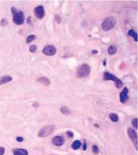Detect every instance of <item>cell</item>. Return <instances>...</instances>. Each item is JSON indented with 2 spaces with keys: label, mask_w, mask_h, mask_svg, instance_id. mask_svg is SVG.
I'll list each match as a JSON object with an SVG mask.
<instances>
[{
  "label": "cell",
  "mask_w": 138,
  "mask_h": 155,
  "mask_svg": "<svg viewBox=\"0 0 138 155\" xmlns=\"http://www.w3.org/2000/svg\"><path fill=\"white\" fill-rule=\"evenodd\" d=\"M11 12L13 15V21L16 25H22L24 23L25 17L22 11L17 9L13 6L11 8Z\"/></svg>",
  "instance_id": "obj_1"
},
{
  "label": "cell",
  "mask_w": 138,
  "mask_h": 155,
  "mask_svg": "<svg viewBox=\"0 0 138 155\" xmlns=\"http://www.w3.org/2000/svg\"><path fill=\"white\" fill-rule=\"evenodd\" d=\"M91 72V68L89 64H83L79 66L76 71V76L78 78L88 77Z\"/></svg>",
  "instance_id": "obj_2"
},
{
  "label": "cell",
  "mask_w": 138,
  "mask_h": 155,
  "mask_svg": "<svg viewBox=\"0 0 138 155\" xmlns=\"http://www.w3.org/2000/svg\"><path fill=\"white\" fill-rule=\"evenodd\" d=\"M117 21L115 17L110 16L106 18L102 21L101 28L104 31H109L115 27Z\"/></svg>",
  "instance_id": "obj_3"
},
{
  "label": "cell",
  "mask_w": 138,
  "mask_h": 155,
  "mask_svg": "<svg viewBox=\"0 0 138 155\" xmlns=\"http://www.w3.org/2000/svg\"><path fill=\"white\" fill-rule=\"evenodd\" d=\"M103 79L105 80H111L115 83L117 88L119 89L123 86V82L122 80L112 74L106 72L103 73Z\"/></svg>",
  "instance_id": "obj_4"
},
{
  "label": "cell",
  "mask_w": 138,
  "mask_h": 155,
  "mask_svg": "<svg viewBox=\"0 0 138 155\" xmlns=\"http://www.w3.org/2000/svg\"><path fill=\"white\" fill-rule=\"evenodd\" d=\"M54 125H47L40 129L38 133V136L40 138H44L49 136L54 132Z\"/></svg>",
  "instance_id": "obj_5"
},
{
  "label": "cell",
  "mask_w": 138,
  "mask_h": 155,
  "mask_svg": "<svg viewBox=\"0 0 138 155\" xmlns=\"http://www.w3.org/2000/svg\"><path fill=\"white\" fill-rule=\"evenodd\" d=\"M127 133L129 138L132 142L134 146L136 149L138 148V135L136 131L131 128H129L127 130Z\"/></svg>",
  "instance_id": "obj_6"
},
{
  "label": "cell",
  "mask_w": 138,
  "mask_h": 155,
  "mask_svg": "<svg viewBox=\"0 0 138 155\" xmlns=\"http://www.w3.org/2000/svg\"><path fill=\"white\" fill-rule=\"evenodd\" d=\"M42 52L45 55L47 56H53L56 53L57 49L54 45H47L44 47L43 49Z\"/></svg>",
  "instance_id": "obj_7"
},
{
  "label": "cell",
  "mask_w": 138,
  "mask_h": 155,
  "mask_svg": "<svg viewBox=\"0 0 138 155\" xmlns=\"http://www.w3.org/2000/svg\"><path fill=\"white\" fill-rule=\"evenodd\" d=\"M34 14L38 19H43L45 16V10L44 6L39 5L36 7L34 10Z\"/></svg>",
  "instance_id": "obj_8"
},
{
  "label": "cell",
  "mask_w": 138,
  "mask_h": 155,
  "mask_svg": "<svg viewBox=\"0 0 138 155\" xmlns=\"http://www.w3.org/2000/svg\"><path fill=\"white\" fill-rule=\"evenodd\" d=\"M129 90L126 87H124L120 94V101L122 103H124L128 99Z\"/></svg>",
  "instance_id": "obj_9"
},
{
  "label": "cell",
  "mask_w": 138,
  "mask_h": 155,
  "mask_svg": "<svg viewBox=\"0 0 138 155\" xmlns=\"http://www.w3.org/2000/svg\"><path fill=\"white\" fill-rule=\"evenodd\" d=\"M52 142L54 146H62L65 143V139L62 136H55L53 138Z\"/></svg>",
  "instance_id": "obj_10"
},
{
  "label": "cell",
  "mask_w": 138,
  "mask_h": 155,
  "mask_svg": "<svg viewBox=\"0 0 138 155\" xmlns=\"http://www.w3.org/2000/svg\"><path fill=\"white\" fill-rule=\"evenodd\" d=\"M12 151L14 155H28V151L24 149L15 148Z\"/></svg>",
  "instance_id": "obj_11"
},
{
  "label": "cell",
  "mask_w": 138,
  "mask_h": 155,
  "mask_svg": "<svg viewBox=\"0 0 138 155\" xmlns=\"http://www.w3.org/2000/svg\"><path fill=\"white\" fill-rule=\"evenodd\" d=\"M36 81L37 82L40 83V84H41L45 86H49L50 83H51L49 79L46 77H41L38 78L36 80Z\"/></svg>",
  "instance_id": "obj_12"
},
{
  "label": "cell",
  "mask_w": 138,
  "mask_h": 155,
  "mask_svg": "<svg viewBox=\"0 0 138 155\" xmlns=\"http://www.w3.org/2000/svg\"><path fill=\"white\" fill-rule=\"evenodd\" d=\"M12 78L10 76H4L0 78V85L5 84L12 81Z\"/></svg>",
  "instance_id": "obj_13"
},
{
  "label": "cell",
  "mask_w": 138,
  "mask_h": 155,
  "mask_svg": "<svg viewBox=\"0 0 138 155\" xmlns=\"http://www.w3.org/2000/svg\"><path fill=\"white\" fill-rule=\"evenodd\" d=\"M128 34L133 39L135 42H138V35L133 29H129L128 31Z\"/></svg>",
  "instance_id": "obj_14"
},
{
  "label": "cell",
  "mask_w": 138,
  "mask_h": 155,
  "mask_svg": "<svg viewBox=\"0 0 138 155\" xmlns=\"http://www.w3.org/2000/svg\"><path fill=\"white\" fill-rule=\"evenodd\" d=\"M117 52V47L115 45H110L108 49V53L110 55L112 56L116 54Z\"/></svg>",
  "instance_id": "obj_15"
},
{
  "label": "cell",
  "mask_w": 138,
  "mask_h": 155,
  "mask_svg": "<svg viewBox=\"0 0 138 155\" xmlns=\"http://www.w3.org/2000/svg\"><path fill=\"white\" fill-rule=\"evenodd\" d=\"M81 145V142L80 140H75L72 143L71 146L74 150H77L80 148Z\"/></svg>",
  "instance_id": "obj_16"
},
{
  "label": "cell",
  "mask_w": 138,
  "mask_h": 155,
  "mask_svg": "<svg viewBox=\"0 0 138 155\" xmlns=\"http://www.w3.org/2000/svg\"><path fill=\"white\" fill-rule=\"evenodd\" d=\"M110 119L113 122H117L119 120L118 116L116 114L114 113H110L109 115Z\"/></svg>",
  "instance_id": "obj_17"
},
{
  "label": "cell",
  "mask_w": 138,
  "mask_h": 155,
  "mask_svg": "<svg viewBox=\"0 0 138 155\" xmlns=\"http://www.w3.org/2000/svg\"><path fill=\"white\" fill-rule=\"evenodd\" d=\"M36 36L34 35H30L27 36L26 39V44H29L33 41L36 40Z\"/></svg>",
  "instance_id": "obj_18"
},
{
  "label": "cell",
  "mask_w": 138,
  "mask_h": 155,
  "mask_svg": "<svg viewBox=\"0 0 138 155\" xmlns=\"http://www.w3.org/2000/svg\"><path fill=\"white\" fill-rule=\"evenodd\" d=\"M61 113H63L64 115H68L70 114L71 113V111L69 108L66 107V106H63L60 109Z\"/></svg>",
  "instance_id": "obj_19"
},
{
  "label": "cell",
  "mask_w": 138,
  "mask_h": 155,
  "mask_svg": "<svg viewBox=\"0 0 138 155\" xmlns=\"http://www.w3.org/2000/svg\"><path fill=\"white\" fill-rule=\"evenodd\" d=\"M37 50V46L35 45H31L29 48V52L32 53H35Z\"/></svg>",
  "instance_id": "obj_20"
},
{
  "label": "cell",
  "mask_w": 138,
  "mask_h": 155,
  "mask_svg": "<svg viewBox=\"0 0 138 155\" xmlns=\"http://www.w3.org/2000/svg\"><path fill=\"white\" fill-rule=\"evenodd\" d=\"M132 125L136 129H138V119L135 118L132 121Z\"/></svg>",
  "instance_id": "obj_21"
},
{
  "label": "cell",
  "mask_w": 138,
  "mask_h": 155,
  "mask_svg": "<svg viewBox=\"0 0 138 155\" xmlns=\"http://www.w3.org/2000/svg\"><path fill=\"white\" fill-rule=\"evenodd\" d=\"M92 151L93 153H94L95 154L98 153L99 152L98 147L96 145H94L92 147Z\"/></svg>",
  "instance_id": "obj_22"
},
{
  "label": "cell",
  "mask_w": 138,
  "mask_h": 155,
  "mask_svg": "<svg viewBox=\"0 0 138 155\" xmlns=\"http://www.w3.org/2000/svg\"><path fill=\"white\" fill-rule=\"evenodd\" d=\"M54 19H55V20L56 21L57 23H61V16L59 15H58V14L55 15Z\"/></svg>",
  "instance_id": "obj_23"
},
{
  "label": "cell",
  "mask_w": 138,
  "mask_h": 155,
  "mask_svg": "<svg viewBox=\"0 0 138 155\" xmlns=\"http://www.w3.org/2000/svg\"><path fill=\"white\" fill-rule=\"evenodd\" d=\"M0 25L2 26H7L8 24L7 20L6 19H3L0 21Z\"/></svg>",
  "instance_id": "obj_24"
},
{
  "label": "cell",
  "mask_w": 138,
  "mask_h": 155,
  "mask_svg": "<svg viewBox=\"0 0 138 155\" xmlns=\"http://www.w3.org/2000/svg\"><path fill=\"white\" fill-rule=\"evenodd\" d=\"M66 134L68 136L69 138H72L74 136V134L73 133V132L72 131H67L66 132Z\"/></svg>",
  "instance_id": "obj_25"
},
{
  "label": "cell",
  "mask_w": 138,
  "mask_h": 155,
  "mask_svg": "<svg viewBox=\"0 0 138 155\" xmlns=\"http://www.w3.org/2000/svg\"><path fill=\"white\" fill-rule=\"evenodd\" d=\"M5 151V149L4 147H0V155H3Z\"/></svg>",
  "instance_id": "obj_26"
},
{
  "label": "cell",
  "mask_w": 138,
  "mask_h": 155,
  "mask_svg": "<svg viewBox=\"0 0 138 155\" xmlns=\"http://www.w3.org/2000/svg\"><path fill=\"white\" fill-rule=\"evenodd\" d=\"M16 140L18 142H22L24 141V138L22 137L19 136L17 137Z\"/></svg>",
  "instance_id": "obj_27"
},
{
  "label": "cell",
  "mask_w": 138,
  "mask_h": 155,
  "mask_svg": "<svg viewBox=\"0 0 138 155\" xmlns=\"http://www.w3.org/2000/svg\"><path fill=\"white\" fill-rule=\"evenodd\" d=\"M98 53V51L96 49H94V50H92L91 52V54L92 55H96V54H97Z\"/></svg>",
  "instance_id": "obj_28"
},
{
  "label": "cell",
  "mask_w": 138,
  "mask_h": 155,
  "mask_svg": "<svg viewBox=\"0 0 138 155\" xmlns=\"http://www.w3.org/2000/svg\"><path fill=\"white\" fill-rule=\"evenodd\" d=\"M83 150L84 151L86 150L87 149V144L86 142H84L83 145Z\"/></svg>",
  "instance_id": "obj_29"
},
{
  "label": "cell",
  "mask_w": 138,
  "mask_h": 155,
  "mask_svg": "<svg viewBox=\"0 0 138 155\" xmlns=\"http://www.w3.org/2000/svg\"><path fill=\"white\" fill-rule=\"evenodd\" d=\"M27 21L28 23L29 24V25L32 24V20H31V17L29 16L28 18L27 19Z\"/></svg>",
  "instance_id": "obj_30"
},
{
  "label": "cell",
  "mask_w": 138,
  "mask_h": 155,
  "mask_svg": "<svg viewBox=\"0 0 138 155\" xmlns=\"http://www.w3.org/2000/svg\"><path fill=\"white\" fill-rule=\"evenodd\" d=\"M103 64L104 66H106V65H107V60H106V59L103 60Z\"/></svg>",
  "instance_id": "obj_31"
},
{
  "label": "cell",
  "mask_w": 138,
  "mask_h": 155,
  "mask_svg": "<svg viewBox=\"0 0 138 155\" xmlns=\"http://www.w3.org/2000/svg\"><path fill=\"white\" fill-rule=\"evenodd\" d=\"M33 106L34 107H38L39 106V104L37 103H33Z\"/></svg>",
  "instance_id": "obj_32"
}]
</instances>
